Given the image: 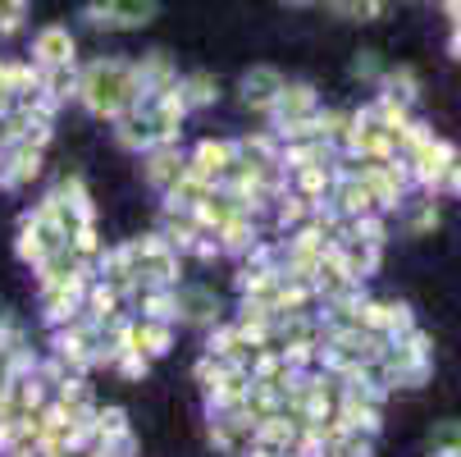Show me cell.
Segmentation results:
<instances>
[{"label": "cell", "instance_id": "cell-1", "mask_svg": "<svg viewBox=\"0 0 461 457\" xmlns=\"http://www.w3.org/2000/svg\"><path fill=\"white\" fill-rule=\"evenodd\" d=\"M96 10H105V19L119 28H133L156 14V0H96Z\"/></svg>", "mask_w": 461, "mask_h": 457}, {"label": "cell", "instance_id": "cell-2", "mask_svg": "<svg viewBox=\"0 0 461 457\" xmlns=\"http://www.w3.org/2000/svg\"><path fill=\"white\" fill-rule=\"evenodd\" d=\"M37 55H41L46 64L69 59V37H64L59 28H46V32H41V41H37Z\"/></svg>", "mask_w": 461, "mask_h": 457}]
</instances>
